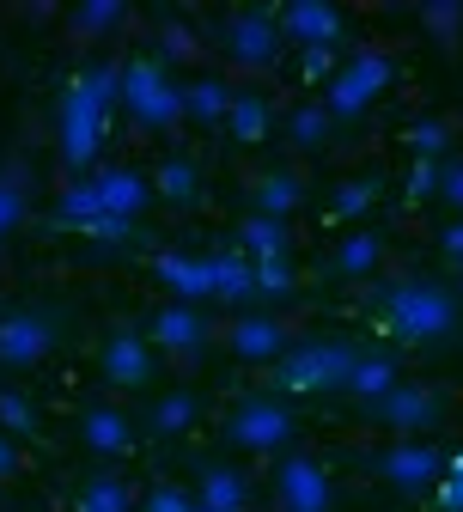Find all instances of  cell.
Masks as SVG:
<instances>
[{
  "instance_id": "6da1fadb",
  "label": "cell",
  "mask_w": 463,
  "mask_h": 512,
  "mask_svg": "<svg viewBox=\"0 0 463 512\" xmlns=\"http://www.w3.org/2000/svg\"><path fill=\"white\" fill-rule=\"evenodd\" d=\"M372 317L421 354H457L463 348V287L451 275H390L372 287Z\"/></svg>"
},
{
  "instance_id": "7a4b0ae2",
  "label": "cell",
  "mask_w": 463,
  "mask_h": 512,
  "mask_svg": "<svg viewBox=\"0 0 463 512\" xmlns=\"http://www.w3.org/2000/svg\"><path fill=\"white\" fill-rule=\"evenodd\" d=\"M116 98H122V68H110V61H86V68L68 74V86L55 92V135H61V165H68V177L98 171L104 116H110Z\"/></svg>"
},
{
  "instance_id": "3957f363",
  "label": "cell",
  "mask_w": 463,
  "mask_h": 512,
  "mask_svg": "<svg viewBox=\"0 0 463 512\" xmlns=\"http://www.w3.org/2000/svg\"><path fill=\"white\" fill-rule=\"evenodd\" d=\"M74 324H80V299L68 293H37V299L0 305V372L43 366L49 354L74 342Z\"/></svg>"
},
{
  "instance_id": "277c9868",
  "label": "cell",
  "mask_w": 463,
  "mask_h": 512,
  "mask_svg": "<svg viewBox=\"0 0 463 512\" xmlns=\"http://www.w3.org/2000/svg\"><path fill=\"white\" fill-rule=\"evenodd\" d=\"M354 354H360V342H348V336H311V342H293V348L275 360V372H269V391H281V397L342 391L348 372H354Z\"/></svg>"
},
{
  "instance_id": "5b68a950",
  "label": "cell",
  "mask_w": 463,
  "mask_h": 512,
  "mask_svg": "<svg viewBox=\"0 0 463 512\" xmlns=\"http://www.w3.org/2000/svg\"><path fill=\"white\" fill-rule=\"evenodd\" d=\"M220 439L232 445V452H256V458H269V452H293V439H299V415L281 391H244L226 403V421H220Z\"/></svg>"
},
{
  "instance_id": "8992f818",
  "label": "cell",
  "mask_w": 463,
  "mask_h": 512,
  "mask_svg": "<svg viewBox=\"0 0 463 512\" xmlns=\"http://www.w3.org/2000/svg\"><path fill=\"white\" fill-rule=\"evenodd\" d=\"M122 104L141 135H171L183 122V92H177V74L165 68L159 49H135L122 61Z\"/></svg>"
},
{
  "instance_id": "52a82bcc",
  "label": "cell",
  "mask_w": 463,
  "mask_h": 512,
  "mask_svg": "<svg viewBox=\"0 0 463 512\" xmlns=\"http://www.w3.org/2000/svg\"><path fill=\"white\" fill-rule=\"evenodd\" d=\"M98 366H104V378H110V391H128V397L165 391V360H159V348L147 342V330H135L128 317H116V324L104 330Z\"/></svg>"
},
{
  "instance_id": "ba28073f",
  "label": "cell",
  "mask_w": 463,
  "mask_h": 512,
  "mask_svg": "<svg viewBox=\"0 0 463 512\" xmlns=\"http://www.w3.org/2000/svg\"><path fill=\"white\" fill-rule=\"evenodd\" d=\"M396 86V61L390 55H378V49H360V55H348L342 68H336V80H329V98H323V110L336 116V128H354L384 92Z\"/></svg>"
},
{
  "instance_id": "9c48e42d",
  "label": "cell",
  "mask_w": 463,
  "mask_h": 512,
  "mask_svg": "<svg viewBox=\"0 0 463 512\" xmlns=\"http://www.w3.org/2000/svg\"><path fill=\"white\" fill-rule=\"evenodd\" d=\"M445 409H451V397L439 391V384H390L384 397H372L360 415L372 421V427H384V433H433V427H445Z\"/></svg>"
},
{
  "instance_id": "30bf717a",
  "label": "cell",
  "mask_w": 463,
  "mask_h": 512,
  "mask_svg": "<svg viewBox=\"0 0 463 512\" xmlns=\"http://www.w3.org/2000/svg\"><path fill=\"white\" fill-rule=\"evenodd\" d=\"M214 43L232 68H269L281 55V19H275V7H238L214 25Z\"/></svg>"
},
{
  "instance_id": "8fae6325",
  "label": "cell",
  "mask_w": 463,
  "mask_h": 512,
  "mask_svg": "<svg viewBox=\"0 0 463 512\" xmlns=\"http://www.w3.org/2000/svg\"><path fill=\"white\" fill-rule=\"evenodd\" d=\"M378 482L384 488H396V494H433L439 488V476H445V452H439V445L433 439H396V445H384V452H378Z\"/></svg>"
},
{
  "instance_id": "7c38bea8",
  "label": "cell",
  "mask_w": 463,
  "mask_h": 512,
  "mask_svg": "<svg viewBox=\"0 0 463 512\" xmlns=\"http://www.w3.org/2000/svg\"><path fill=\"white\" fill-rule=\"evenodd\" d=\"M275 506L281 512H336V482L305 452H281L275 464Z\"/></svg>"
},
{
  "instance_id": "4fadbf2b",
  "label": "cell",
  "mask_w": 463,
  "mask_h": 512,
  "mask_svg": "<svg viewBox=\"0 0 463 512\" xmlns=\"http://www.w3.org/2000/svg\"><path fill=\"white\" fill-rule=\"evenodd\" d=\"M226 348H232V360H244V366H275L293 342H287L281 311H238L232 324H226Z\"/></svg>"
},
{
  "instance_id": "5bb4252c",
  "label": "cell",
  "mask_w": 463,
  "mask_h": 512,
  "mask_svg": "<svg viewBox=\"0 0 463 512\" xmlns=\"http://www.w3.org/2000/svg\"><path fill=\"white\" fill-rule=\"evenodd\" d=\"M281 19V37L305 43V49H342L348 43V13L329 7V0H287V7H275Z\"/></svg>"
},
{
  "instance_id": "9a60e30c",
  "label": "cell",
  "mask_w": 463,
  "mask_h": 512,
  "mask_svg": "<svg viewBox=\"0 0 463 512\" xmlns=\"http://www.w3.org/2000/svg\"><path fill=\"white\" fill-rule=\"evenodd\" d=\"M74 433H80L86 452H98V458H122L128 445L141 439V421L128 415V409H116V403H80V409H74Z\"/></svg>"
},
{
  "instance_id": "2e32d148",
  "label": "cell",
  "mask_w": 463,
  "mask_h": 512,
  "mask_svg": "<svg viewBox=\"0 0 463 512\" xmlns=\"http://www.w3.org/2000/svg\"><path fill=\"white\" fill-rule=\"evenodd\" d=\"M208 336H214L208 311H202V305H183V299H171V305H159V311L147 317V342L165 348V354H202Z\"/></svg>"
},
{
  "instance_id": "e0dca14e",
  "label": "cell",
  "mask_w": 463,
  "mask_h": 512,
  "mask_svg": "<svg viewBox=\"0 0 463 512\" xmlns=\"http://www.w3.org/2000/svg\"><path fill=\"white\" fill-rule=\"evenodd\" d=\"M384 256H390V238H384L378 226H360V232H348L336 250L323 256L317 275H323V281H366V275L384 269Z\"/></svg>"
},
{
  "instance_id": "ac0fdd59",
  "label": "cell",
  "mask_w": 463,
  "mask_h": 512,
  "mask_svg": "<svg viewBox=\"0 0 463 512\" xmlns=\"http://www.w3.org/2000/svg\"><path fill=\"white\" fill-rule=\"evenodd\" d=\"M92 183H98L110 220H141L153 208V177L141 165H104V171H92Z\"/></svg>"
},
{
  "instance_id": "d6986e66",
  "label": "cell",
  "mask_w": 463,
  "mask_h": 512,
  "mask_svg": "<svg viewBox=\"0 0 463 512\" xmlns=\"http://www.w3.org/2000/svg\"><path fill=\"white\" fill-rule=\"evenodd\" d=\"M305 202V177L299 165H262L250 177V214H269V220H293Z\"/></svg>"
},
{
  "instance_id": "ffe728a7",
  "label": "cell",
  "mask_w": 463,
  "mask_h": 512,
  "mask_svg": "<svg viewBox=\"0 0 463 512\" xmlns=\"http://www.w3.org/2000/svg\"><path fill=\"white\" fill-rule=\"evenodd\" d=\"M135 421H141V433H147V439H183L195 421H202V397L183 391V384H177V391H153V397H147V409H141Z\"/></svg>"
},
{
  "instance_id": "44dd1931",
  "label": "cell",
  "mask_w": 463,
  "mask_h": 512,
  "mask_svg": "<svg viewBox=\"0 0 463 512\" xmlns=\"http://www.w3.org/2000/svg\"><path fill=\"white\" fill-rule=\"evenodd\" d=\"M153 275L171 287V299H183V305H202V299H214V256H183V250H165V256H153Z\"/></svg>"
},
{
  "instance_id": "7402d4cb",
  "label": "cell",
  "mask_w": 463,
  "mask_h": 512,
  "mask_svg": "<svg viewBox=\"0 0 463 512\" xmlns=\"http://www.w3.org/2000/svg\"><path fill=\"white\" fill-rule=\"evenodd\" d=\"M195 500L214 506V512H244L250 506V488H244V470H232L226 458H195Z\"/></svg>"
},
{
  "instance_id": "603a6c76",
  "label": "cell",
  "mask_w": 463,
  "mask_h": 512,
  "mask_svg": "<svg viewBox=\"0 0 463 512\" xmlns=\"http://www.w3.org/2000/svg\"><path fill=\"white\" fill-rule=\"evenodd\" d=\"M390 384H403V366H396V354H384V348H360L354 354V372H348V384H342V397L354 403V409H366L372 397H384Z\"/></svg>"
},
{
  "instance_id": "cb8c5ba5",
  "label": "cell",
  "mask_w": 463,
  "mask_h": 512,
  "mask_svg": "<svg viewBox=\"0 0 463 512\" xmlns=\"http://www.w3.org/2000/svg\"><path fill=\"white\" fill-rule=\"evenodd\" d=\"M214 299L232 305V311H250L256 305V256L244 244H232V250L214 256Z\"/></svg>"
},
{
  "instance_id": "d4e9b609",
  "label": "cell",
  "mask_w": 463,
  "mask_h": 512,
  "mask_svg": "<svg viewBox=\"0 0 463 512\" xmlns=\"http://www.w3.org/2000/svg\"><path fill=\"white\" fill-rule=\"evenodd\" d=\"M177 92H183V122H195V128H214L232 110V80H220V74H189V80H177Z\"/></svg>"
},
{
  "instance_id": "484cf974",
  "label": "cell",
  "mask_w": 463,
  "mask_h": 512,
  "mask_svg": "<svg viewBox=\"0 0 463 512\" xmlns=\"http://www.w3.org/2000/svg\"><path fill=\"white\" fill-rule=\"evenodd\" d=\"M25 220H31V171L25 159H7L0 165V244H13Z\"/></svg>"
},
{
  "instance_id": "4316f807",
  "label": "cell",
  "mask_w": 463,
  "mask_h": 512,
  "mask_svg": "<svg viewBox=\"0 0 463 512\" xmlns=\"http://www.w3.org/2000/svg\"><path fill=\"white\" fill-rule=\"evenodd\" d=\"M98 214H104V196H98V183H92V177H68V183L55 189V208H49V220H55V226L86 232Z\"/></svg>"
},
{
  "instance_id": "83f0119b",
  "label": "cell",
  "mask_w": 463,
  "mask_h": 512,
  "mask_svg": "<svg viewBox=\"0 0 463 512\" xmlns=\"http://www.w3.org/2000/svg\"><path fill=\"white\" fill-rule=\"evenodd\" d=\"M74 512H135V488L116 470H86L74 488Z\"/></svg>"
},
{
  "instance_id": "f1b7e54d",
  "label": "cell",
  "mask_w": 463,
  "mask_h": 512,
  "mask_svg": "<svg viewBox=\"0 0 463 512\" xmlns=\"http://www.w3.org/2000/svg\"><path fill=\"white\" fill-rule=\"evenodd\" d=\"M153 196H165V202H177V208H202V165L183 159V153L159 159V171H153Z\"/></svg>"
},
{
  "instance_id": "f546056e",
  "label": "cell",
  "mask_w": 463,
  "mask_h": 512,
  "mask_svg": "<svg viewBox=\"0 0 463 512\" xmlns=\"http://www.w3.org/2000/svg\"><path fill=\"white\" fill-rule=\"evenodd\" d=\"M336 135H342V128H336V116L323 110V98L287 110V141H293L299 153H329V141H336Z\"/></svg>"
},
{
  "instance_id": "4dcf8cb0",
  "label": "cell",
  "mask_w": 463,
  "mask_h": 512,
  "mask_svg": "<svg viewBox=\"0 0 463 512\" xmlns=\"http://www.w3.org/2000/svg\"><path fill=\"white\" fill-rule=\"evenodd\" d=\"M226 122H232V141H238V147H256V141L275 128V104L262 98V92H232Z\"/></svg>"
},
{
  "instance_id": "1f68e13d",
  "label": "cell",
  "mask_w": 463,
  "mask_h": 512,
  "mask_svg": "<svg viewBox=\"0 0 463 512\" xmlns=\"http://www.w3.org/2000/svg\"><path fill=\"white\" fill-rule=\"evenodd\" d=\"M378 196H384V165H372V171L348 177V183L336 189V202H329V214H323V220H329V226H348V220H354V214H366Z\"/></svg>"
},
{
  "instance_id": "d6a6232c",
  "label": "cell",
  "mask_w": 463,
  "mask_h": 512,
  "mask_svg": "<svg viewBox=\"0 0 463 512\" xmlns=\"http://www.w3.org/2000/svg\"><path fill=\"white\" fill-rule=\"evenodd\" d=\"M68 25L86 43H104V37H116L128 25V7H122V0H80V7H68Z\"/></svg>"
},
{
  "instance_id": "836d02e7",
  "label": "cell",
  "mask_w": 463,
  "mask_h": 512,
  "mask_svg": "<svg viewBox=\"0 0 463 512\" xmlns=\"http://www.w3.org/2000/svg\"><path fill=\"white\" fill-rule=\"evenodd\" d=\"M238 244H244L250 256H293V220L244 214V220H238Z\"/></svg>"
},
{
  "instance_id": "e575fe53",
  "label": "cell",
  "mask_w": 463,
  "mask_h": 512,
  "mask_svg": "<svg viewBox=\"0 0 463 512\" xmlns=\"http://www.w3.org/2000/svg\"><path fill=\"white\" fill-rule=\"evenodd\" d=\"M293 293H299L293 256H256V299H293Z\"/></svg>"
},
{
  "instance_id": "d590c367",
  "label": "cell",
  "mask_w": 463,
  "mask_h": 512,
  "mask_svg": "<svg viewBox=\"0 0 463 512\" xmlns=\"http://www.w3.org/2000/svg\"><path fill=\"white\" fill-rule=\"evenodd\" d=\"M421 25L433 31L439 49H457V37H463V0H439V7H421Z\"/></svg>"
},
{
  "instance_id": "8d00e7d4",
  "label": "cell",
  "mask_w": 463,
  "mask_h": 512,
  "mask_svg": "<svg viewBox=\"0 0 463 512\" xmlns=\"http://www.w3.org/2000/svg\"><path fill=\"white\" fill-rule=\"evenodd\" d=\"M409 147H415V159H445L451 153V122L445 116H421L409 128Z\"/></svg>"
},
{
  "instance_id": "74e56055",
  "label": "cell",
  "mask_w": 463,
  "mask_h": 512,
  "mask_svg": "<svg viewBox=\"0 0 463 512\" xmlns=\"http://www.w3.org/2000/svg\"><path fill=\"white\" fill-rule=\"evenodd\" d=\"M0 427H7L13 439H19V433H37V409H31L19 391H0Z\"/></svg>"
},
{
  "instance_id": "f35d334b",
  "label": "cell",
  "mask_w": 463,
  "mask_h": 512,
  "mask_svg": "<svg viewBox=\"0 0 463 512\" xmlns=\"http://www.w3.org/2000/svg\"><path fill=\"white\" fill-rule=\"evenodd\" d=\"M433 196L463 214V153H445V159H439V189H433Z\"/></svg>"
},
{
  "instance_id": "ab89813d",
  "label": "cell",
  "mask_w": 463,
  "mask_h": 512,
  "mask_svg": "<svg viewBox=\"0 0 463 512\" xmlns=\"http://www.w3.org/2000/svg\"><path fill=\"white\" fill-rule=\"evenodd\" d=\"M147 226L141 220H110V214H98L92 226H86V238H98V244H135Z\"/></svg>"
},
{
  "instance_id": "60d3db41",
  "label": "cell",
  "mask_w": 463,
  "mask_h": 512,
  "mask_svg": "<svg viewBox=\"0 0 463 512\" xmlns=\"http://www.w3.org/2000/svg\"><path fill=\"white\" fill-rule=\"evenodd\" d=\"M433 500H439V512H463V458H445V476H439Z\"/></svg>"
},
{
  "instance_id": "b9f144b4",
  "label": "cell",
  "mask_w": 463,
  "mask_h": 512,
  "mask_svg": "<svg viewBox=\"0 0 463 512\" xmlns=\"http://www.w3.org/2000/svg\"><path fill=\"white\" fill-rule=\"evenodd\" d=\"M439 189V159H415V171H409V202H427Z\"/></svg>"
},
{
  "instance_id": "7bdbcfd3",
  "label": "cell",
  "mask_w": 463,
  "mask_h": 512,
  "mask_svg": "<svg viewBox=\"0 0 463 512\" xmlns=\"http://www.w3.org/2000/svg\"><path fill=\"white\" fill-rule=\"evenodd\" d=\"M189 506H195V494H183V488H153L141 500V512H189Z\"/></svg>"
},
{
  "instance_id": "ee69618b",
  "label": "cell",
  "mask_w": 463,
  "mask_h": 512,
  "mask_svg": "<svg viewBox=\"0 0 463 512\" xmlns=\"http://www.w3.org/2000/svg\"><path fill=\"white\" fill-rule=\"evenodd\" d=\"M336 68H342L336 49H311V55H305V80H311V86H317V80H336Z\"/></svg>"
},
{
  "instance_id": "f6af8a7d",
  "label": "cell",
  "mask_w": 463,
  "mask_h": 512,
  "mask_svg": "<svg viewBox=\"0 0 463 512\" xmlns=\"http://www.w3.org/2000/svg\"><path fill=\"white\" fill-rule=\"evenodd\" d=\"M19 476V439L7 433V427H0V488H7Z\"/></svg>"
},
{
  "instance_id": "bcb514c9",
  "label": "cell",
  "mask_w": 463,
  "mask_h": 512,
  "mask_svg": "<svg viewBox=\"0 0 463 512\" xmlns=\"http://www.w3.org/2000/svg\"><path fill=\"white\" fill-rule=\"evenodd\" d=\"M439 250H445V256H451V263H463V220H457V226H445V232H439Z\"/></svg>"
},
{
  "instance_id": "7dc6e473",
  "label": "cell",
  "mask_w": 463,
  "mask_h": 512,
  "mask_svg": "<svg viewBox=\"0 0 463 512\" xmlns=\"http://www.w3.org/2000/svg\"><path fill=\"white\" fill-rule=\"evenodd\" d=\"M189 512H214V506H202V500H195V506H189Z\"/></svg>"
}]
</instances>
